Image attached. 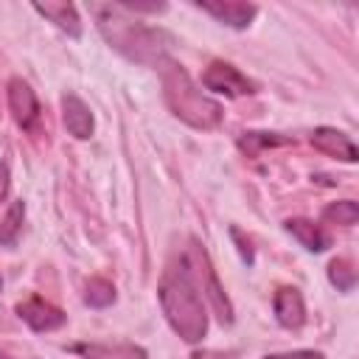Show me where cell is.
<instances>
[{
  "instance_id": "2e32d148",
  "label": "cell",
  "mask_w": 359,
  "mask_h": 359,
  "mask_svg": "<svg viewBox=\"0 0 359 359\" xmlns=\"http://www.w3.org/2000/svg\"><path fill=\"white\" fill-rule=\"evenodd\" d=\"M84 303L93 309H107L115 303V286L107 278H90L84 286Z\"/></svg>"
},
{
  "instance_id": "ac0fdd59",
  "label": "cell",
  "mask_w": 359,
  "mask_h": 359,
  "mask_svg": "<svg viewBox=\"0 0 359 359\" xmlns=\"http://www.w3.org/2000/svg\"><path fill=\"white\" fill-rule=\"evenodd\" d=\"M359 219V205L353 199H342V202H331L323 210V222L339 224V227H353Z\"/></svg>"
},
{
  "instance_id": "cb8c5ba5",
  "label": "cell",
  "mask_w": 359,
  "mask_h": 359,
  "mask_svg": "<svg viewBox=\"0 0 359 359\" xmlns=\"http://www.w3.org/2000/svg\"><path fill=\"white\" fill-rule=\"evenodd\" d=\"M0 286H3V278H0Z\"/></svg>"
},
{
  "instance_id": "603a6c76",
  "label": "cell",
  "mask_w": 359,
  "mask_h": 359,
  "mask_svg": "<svg viewBox=\"0 0 359 359\" xmlns=\"http://www.w3.org/2000/svg\"><path fill=\"white\" fill-rule=\"evenodd\" d=\"M0 359H11V356H6V353H0Z\"/></svg>"
},
{
  "instance_id": "3957f363",
  "label": "cell",
  "mask_w": 359,
  "mask_h": 359,
  "mask_svg": "<svg viewBox=\"0 0 359 359\" xmlns=\"http://www.w3.org/2000/svg\"><path fill=\"white\" fill-rule=\"evenodd\" d=\"M160 79H163V98L168 104V109L188 126L194 129H216L222 123V104L213 101L210 95H205L194 79L188 76V70L171 59H165L160 65Z\"/></svg>"
},
{
  "instance_id": "7402d4cb",
  "label": "cell",
  "mask_w": 359,
  "mask_h": 359,
  "mask_svg": "<svg viewBox=\"0 0 359 359\" xmlns=\"http://www.w3.org/2000/svg\"><path fill=\"white\" fill-rule=\"evenodd\" d=\"M191 359H233V353H219V351H202V353H194Z\"/></svg>"
},
{
  "instance_id": "e0dca14e",
  "label": "cell",
  "mask_w": 359,
  "mask_h": 359,
  "mask_svg": "<svg viewBox=\"0 0 359 359\" xmlns=\"http://www.w3.org/2000/svg\"><path fill=\"white\" fill-rule=\"evenodd\" d=\"M22 216H25V205L22 202H11V208L6 210L3 222H0V247H11L22 230Z\"/></svg>"
},
{
  "instance_id": "277c9868",
  "label": "cell",
  "mask_w": 359,
  "mask_h": 359,
  "mask_svg": "<svg viewBox=\"0 0 359 359\" xmlns=\"http://www.w3.org/2000/svg\"><path fill=\"white\" fill-rule=\"evenodd\" d=\"M182 261H185V266H188V272H191L199 294H205L210 300L219 323L230 325L233 323V303L224 294V286L219 283V275H216V269H213L210 255L205 252V247H199V241H191L188 250L182 252Z\"/></svg>"
},
{
  "instance_id": "d6986e66",
  "label": "cell",
  "mask_w": 359,
  "mask_h": 359,
  "mask_svg": "<svg viewBox=\"0 0 359 359\" xmlns=\"http://www.w3.org/2000/svg\"><path fill=\"white\" fill-rule=\"evenodd\" d=\"M328 280L339 289V292H353L356 286V269L348 258H334L328 264Z\"/></svg>"
},
{
  "instance_id": "8fae6325",
  "label": "cell",
  "mask_w": 359,
  "mask_h": 359,
  "mask_svg": "<svg viewBox=\"0 0 359 359\" xmlns=\"http://www.w3.org/2000/svg\"><path fill=\"white\" fill-rule=\"evenodd\" d=\"M70 351L81 359H149V353L135 342H76Z\"/></svg>"
},
{
  "instance_id": "ffe728a7",
  "label": "cell",
  "mask_w": 359,
  "mask_h": 359,
  "mask_svg": "<svg viewBox=\"0 0 359 359\" xmlns=\"http://www.w3.org/2000/svg\"><path fill=\"white\" fill-rule=\"evenodd\" d=\"M264 359H325L320 351H286V353H272Z\"/></svg>"
},
{
  "instance_id": "30bf717a",
  "label": "cell",
  "mask_w": 359,
  "mask_h": 359,
  "mask_svg": "<svg viewBox=\"0 0 359 359\" xmlns=\"http://www.w3.org/2000/svg\"><path fill=\"white\" fill-rule=\"evenodd\" d=\"M272 309H275V320L283 328H300L306 323V303L300 289L294 286H280L272 297Z\"/></svg>"
},
{
  "instance_id": "7c38bea8",
  "label": "cell",
  "mask_w": 359,
  "mask_h": 359,
  "mask_svg": "<svg viewBox=\"0 0 359 359\" xmlns=\"http://www.w3.org/2000/svg\"><path fill=\"white\" fill-rule=\"evenodd\" d=\"M62 121L67 126V132L79 140H87L95 129V121H93V112L90 107L76 95V93H67L62 95Z\"/></svg>"
},
{
  "instance_id": "7a4b0ae2",
  "label": "cell",
  "mask_w": 359,
  "mask_h": 359,
  "mask_svg": "<svg viewBox=\"0 0 359 359\" xmlns=\"http://www.w3.org/2000/svg\"><path fill=\"white\" fill-rule=\"evenodd\" d=\"M157 297H160V309L168 320V325L185 339V342H199L208 331V311L202 303V294L182 261L174 258L160 278L157 286Z\"/></svg>"
},
{
  "instance_id": "9c48e42d",
  "label": "cell",
  "mask_w": 359,
  "mask_h": 359,
  "mask_svg": "<svg viewBox=\"0 0 359 359\" xmlns=\"http://www.w3.org/2000/svg\"><path fill=\"white\" fill-rule=\"evenodd\" d=\"M202 11H208L210 17H216L219 22L230 25V28H247L255 14H258V6L252 3H241V0H224V3H210V0H199L196 3Z\"/></svg>"
},
{
  "instance_id": "5b68a950",
  "label": "cell",
  "mask_w": 359,
  "mask_h": 359,
  "mask_svg": "<svg viewBox=\"0 0 359 359\" xmlns=\"http://www.w3.org/2000/svg\"><path fill=\"white\" fill-rule=\"evenodd\" d=\"M202 84H205V90L227 95V98H238V95H252L255 93V81L247 79L230 62H210L205 67V73H202Z\"/></svg>"
},
{
  "instance_id": "ba28073f",
  "label": "cell",
  "mask_w": 359,
  "mask_h": 359,
  "mask_svg": "<svg viewBox=\"0 0 359 359\" xmlns=\"http://www.w3.org/2000/svg\"><path fill=\"white\" fill-rule=\"evenodd\" d=\"M309 140H311V146H314L317 151H323V154H328V157H334V160L356 163V146H353V140H351L345 132H339V129L320 126V129L311 132Z\"/></svg>"
},
{
  "instance_id": "52a82bcc",
  "label": "cell",
  "mask_w": 359,
  "mask_h": 359,
  "mask_svg": "<svg viewBox=\"0 0 359 359\" xmlns=\"http://www.w3.org/2000/svg\"><path fill=\"white\" fill-rule=\"evenodd\" d=\"M17 314L34 331H53V328H62L67 323V314L59 306H53L45 297H39V294H31L28 300H22L17 306Z\"/></svg>"
},
{
  "instance_id": "5bb4252c",
  "label": "cell",
  "mask_w": 359,
  "mask_h": 359,
  "mask_svg": "<svg viewBox=\"0 0 359 359\" xmlns=\"http://www.w3.org/2000/svg\"><path fill=\"white\" fill-rule=\"evenodd\" d=\"M283 227H286V233H292V236L300 241V247H306L309 252H323V250L331 247V236H328L320 224H314V222H309V219H289Z\"/></svg>"
},
{
  "instance_id": "44dd1931",
  "label": "cell",
  "mask_w": 359,
  "mask_h": 359,
  "mask_svg": "<svg viewBox=\"0 0 359 359\" xmlns=\"http://www.w3.org/2000/svg\"><path fill=\"white\" fill-rule=\"evenodd\" d=\"M8 185H11V174H8V163L0 160V202L8 196Z\"/></svg>"
},
{
  "instance_id": "9a60e30c",
  "label": "cell",
  "mask_w": 359,
  "mask_h": 359,
  "mask_svg": "<svg viewBox=\"0 0 359 359\" xmlns=\"http://www.w3.org/2000/svg\"><path fill=\"white\" fill-rule=\"evenodd\" d=\"M283 143H292L289 135H278V132H244L238 137V149L247 154V157H258L264 154L266 149L272 146H283Z\"/></svg>"
},
{
  "instance_id": "4fadbf2b",
  "label": "cell",
  "mask_w": 359,
  "mask_h": 359,
  "mask_svg": "<svg viewBox=\"0 0 359 359\" xmlns=\"http://www.w3.org/2000/svg\"><path fill=\"white\" fill-rule=\"evenodd\" d=\"M34 11L42 14L45 20H50L56 28H62L73 39L81 36V20H79V11L73 3H34Z\"/></svg>"
},
{
  "instance_id": "6da1fadb",
  "label": "cell",
  "mask_w": 359,
  "mask_h": 359,
  "mask_svg": "<svg viewBox=\"0 0 359 359\" xmlns=\"http://www.w3.org/2000/svg\"><path fill=\"white\" fill-rule=\"evenodd\" d=\"M90 14L95 17L101 36L126 59L149 67H160L168 59L171 36L163 28L140 22L121 3H93Z\"/></svg>"
},
{
  "instance_id": "8992f818",
  "label": "cell",
  "mask_w": 359,
  "mask_h": 359,
  "mask_svg": "<svg viewBox=\"0 0 359 359\" xmlns=\"http://www.w3.org/2000/svg\"><path fill=\"white\" fill-rule=\"evenodd\" d=\"M8 109H11V118L20 129L25 132H36L39 126V101H36V93L31 90L28 81L22 79H11L8 81Z\"/></svg>"
}]
</instances>
